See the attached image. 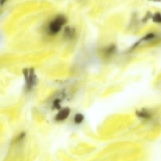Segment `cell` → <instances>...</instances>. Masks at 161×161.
<instances>
[{
	"mask_svg": "<svg viewBox=\"0 0 161 161\" xmlns=\"http://www.w3.org/2000/svg\"><path fill=\"white\" fill-rule=\"evenodd\" d=\"M67 21L66 18L63 15H58L55 18V19L52 21L48 25V32L52 35H55L58 33L62 26L65 24Z\"/></svg>",
	"mask_w": 161,
	"mask_h": 161,
	"instance_id": "6da1fadb",
	"label": "cell"
},
{
	"mask_svg": "<svg viewBox=\"0 0 161 161\" xmlns=\"http://www.w3.org/2000/svg\"><path fill=\"white\" fill-rule=\"evenodd\" d=\"M23 73L25 79L26 87L28 89H31L37 82V79L35 74L34 69L33 68L24 69Z\"/></svg>",
	"mask_w": 161,
	"mask_h": 161,
	"instance_id": "7a4b0ae2",
	"label": "cell"
},
{
	"mask_svg": "<svg viewBox=\"0 0 161 161\" xmlns=\"http://www.w3.org/2000/svg\"><path fill=\"white\" fill-rule=\"evenodd\" d=\"M70 114V109L69 108H64L58 111L55 117L57 121H64L67 119Z\"/></svg>",
	"mask_w": 161,
	"mask_h": 161,
	"instance_id": "3957f363",
	"label": "cell"
},
{
	"mask_svg": "<svg viewBox=\"0 0 161 161\" xmlns=\"http://www.w3.org/2000/svg\"><path fill=\"white\" fill-rule=\"evenodd\" d=\"M84 120H85V116L81 113H75L72 118V121L74 124L76 126L81 125L84 123Z\"/></svg>",
	"mask_w": 161,
	"mask_h": 161,
	"instance_id": "277c9868",
	"label": "cell"
},
{
	"mask_svg": "<svg viewBox=\"0 0 161 161\" xmlns=\"http://www.w3.org/2000/svg\"><path fill=\"white\" fill-rule=\"evenodd\" d=\"M75 31L74 28L70 27H65L64 29V36L68 38H72L75 36Z\"/></svg>",
	"mask_w": 161,
	"mask_h": 161,
	"instance_id": "5b68a950",
	"label": "cell"
},
{
	"mask_svg": "<svg viewBox=\"0 0 161 161\" xmlns=\"http://www.w3.org/2000/svg\"><path fill=\"white\" fill-rule=\"evenodd\" d=\"M116 50V47L114 45H111L108 46L104 50V53L107 55H111L114 53Z\"/></svg>",
	"mask_w": 161,
	"mask_h": 161,
	"instance_id": "8992f818",
	"label": "cell"
},
{
	"mask_svg": "<svg viewBox=\"0 0 161 161\" xmlns=\"http://www.w3.org/2000/svg\"><path fill=\"white\" fill-rule=\"evenodd\" d=\"M152 21L156 23H161V13L159 12L155 13L152 16Z\"/></svg>",
	"mask_w": 161,
	"mask_h": 161,
	"instance_id": "52a82bcc",
	"label": "cell"
},
{
	"mask_svg": "<svg viewBox=\"0 0 161 161\" xmlns=\"http://www.w3.org/2000/svg\"><path fill=\"white\" fill-rule=\"evenodd\" d=\"M155 36V35L153 33H148L147 35H146L143 38V40H151V39H153L154 38Z\"/></svg>",
	"mask_w": 161,
	"mask_h": 161,
	"instance_id": "ba28073f",
	"label": "cell"
},
{
	"mask_svg": "<svg viewBox=\"0 0 161 161\" xmlns=\"http://www.w3.org/2000/svg\"><path fill=\"white\" fill-rule=\"evenodd\" d=\"M148 18H149V17H151V18H152V15H151V14H150V12H148V13H147V14L145 15V17H143V21H145V22L147 21H148V19H149V18H148Z\"/></svg>",
	"mask_w": 161,
	"mask_h": 161,
	"instance_id": "9c48e42d",
	"label": "cell"
},
{
	"mask_svg": "<svg viewBox=\"0 0 161 161\" xmlns=\"http://www.w3.org/2000/svg\"><path fill=\"white\" fill-rule=\"evenodd\" d=\"M150 1H153V2H161V0H148Z\"/></svg>",
	"mask_w": 161,
	"mask_h": 161,
	"instance_id": "30bf717a",
	"label": "cell"
}]
</instances>
